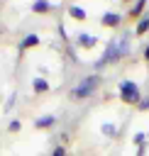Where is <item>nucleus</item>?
Masks as SVG:
<instances>
[{"mask_svg":"<svg viewBox=\"0 0 149 156\" xmlns=\"http://www.w3.org/2000/svg\"><path fill=\"white\" fill-rule=\"evenodd\" d=\"M125 56H129V37H127V34H122V37H112V39L107 41L103 56L93 63V68H95V73H98V71H103L105 66H112V63H117V61L125 58Z\"/></svg>","mask_w":149,"mask_h":156,"instance_id":"obj_1","label":"nucleus"},{"mask_svg":"<svg viewBox=\"0 0 149 156\" xmlns=\"http://www.w3.org/2000/svg\"><path fill=\"white\" fill-rule=\"evenodd\" d=\"M100 80H103V76L100 73H90V76H85V78H81L73 88H71V93H68V98L73 100V102H81V100H88L95 90H98V85H100Z\"/></svg>","mask_w":149,"mask_h":156,"instance_id":"obj_2","label":"nucleus"},{"mask_svg":"<svg viewBox=\"0 0 149 156\" xmlns=\"http://www.w3.org/2000/svg\"><path fill=\"white\" fill-rule=\"evenodd\" d=\"M117 93H120V100L122 102H127V105H139V100L144 98L142 95V88L134 83V80H129V78H122L120 80V85H117Z\"/></svg>","mask_w":149,"mask_h":156,"instance_id":"obj_3","label":"nucleus"},{"mask_svg":"<svg viewBox=\"0 0 149 156\" xmlns=\"http://www.w3.org/2000/svg\"><path fill=\"white\" fill-rule=\"evenodd\" d=\"M122 22H125V20H122V12H115V10L103 12V17H100V24H103V27H110V29H117Z\"/></svg>","mask_w":149,"mask_h":156,"instance_id":"obj_4","label":"nucleus"},{"mask_svg":"<svg viewBox=\"0 0 149 156\" xmlns=\"http://www.w3.org/2000/svg\"><path fill=\"white\" fill-rule=\"evenodd\" d=\"M76 46L78 49H93V46H98V37L88 34V32H78L76 34Z\"/></svg>","mask_w":149,"mask_h":156,"instance_id":"obj_5","label":"nucleus"},{"mask_svg":"<svg viewBox=\"0 0 149 156\" xmlns=\"http://www.w3.org/2000/svg\"><path fill=\"white\" fill-rule=\"evenodd\" d=\"M147 32H149V7H147V12H144V15L137 20V24H134V34H137V37H144Z\"/></svg>","mask_w":149,"mask_h":156,"instance_id":"obj_6","label":"nucleus"},{"mask_svg":"<svg viewBox=\"0 0 149 156\" xmlns=\"http://www.w3.org/2000/svg\"><path fill=\"white\" fill-rule=\"evenodd\" d=\"M147 7H149V5H147V0H137V2L129 7V12H127V15H129L132 20H139V17L147 12Z\"/></svg>","mask_w":149,"mask_h":156,"instance_id":"obj_7","label":"nucleus"},{"mask_svg":"<svg viewBox=\"0 0 149 156\" xmlns=\"http://www.w3.org/2000/svg\"><path fill=\"white\" fill-rule=\"evenodd\" d=\"M56 124V117L54 115H44V117H37L34 119V127L37 129H49V127H54Z\"/></svg>","mask_w":149,"mask_h":156,"instance_id":"obj_8","label":"nucleus"},{"mask_svg":"<svg viewBox=\"0 0 149 156\" xmlns=\"http://www.w3.org/2000/svg\"><path fill=\"white\" fill-rule=\"evenodd\" d=\"M29 7H32V12H39V15H46V12H49V10L54 7V5H51L49 0H34V2L29 5Z\"/></svg>","mask_w":149,"mask_h":156,"instance_id":"obj_9","label":"nucleus"},{"mask_svg":"<svg viewBox=\"0 0 149 156\" xmlns=\"http://www.w3.org/2000/svg\"><path fill=\"white\" fill-rule=\"evenodd\" d=\"M32 90H34L37 95L46 93V90H49V80H46V78H39V76H37V78H32Z\"/></svg>","mask_w":149,"mask_h":156,"instance_id":"obj_10","label":"nucleus"},{"mask_svg":"<svg viewBox=\"0 0 149 156\" xmlns=\"http://www.w3.org/2000/svg\"><path fill=\"white\" fill-rule=\"evenodd\" d=\"M68 15H71L73 20H78V22H83V20L88 17L85 7H81V5H68Z\"/></svg>","mask_w":149,"mask_h":156,"instance_id":"obj_11","label":"nucleus"},{"mask_svg":"<svg viewBox=\"0 0 149 156\" xmlns=\"http://www.w3.org/2000/svg\"><path fill=\"white\" fill-rule=\"evenodd\" d=\"M100 134H103V136L115 139V136H117V127H115L112 122H103V124H100Z\"/></svg>","mask_w":149,"mask_h":156,"instance_id":"obj_12","label":"nucleus"},{"mask_svg":"<svg viewBox=\"0 0 149 156\" xmlns=\"http://www.w3.org/2000/svg\"><path fill=\"white\" fill-rule=\"evenodd\" d=\"M39 44V34H24V39H22V49H32V46H37Z\"/></svg>","mask_w":149,"mask_h":156,"instance_id":"obj_13","label":"nucleus"},{"mask_svg":"<svg viewBox=\"0 0 149 156\" xmlns=\"http://www.w3.org/2000/svg\"><path fill=\"white\" fill-rule=\"evenodd\" d=\"M147 139H149V136H147L144 132H137V134L132 136V144H134V146H147Z\"/></svg>","mask_w":149,"mask_h":156,"instance_id":"obj_14","label":"nucleus"},{"mask_svg":"<svg viewBox=\"0 0 149 156\" xmlns=\"http://www.w3.org/2000/svg\"><path fill=\"white\" fill-rule=\"evenodd\" d=\"M20 129H22V122H20V119H12V122L7 124V132H10V134H15V132H20Z\"/></svg>","mask_w":149,"mask_h":156,"instance_id":"obj_15","label":"nucleus"},{"mask_svg":"<svg viewBox=\"0 0 149 156\" xmlns=\"http://www.w3.org/2000/svg\"><path fill=\"white\" fill-rule=\"evenodd\" d=\"M137 110H139V112H149V95H144V98L139 100V105H137Z\"/></svg>","mask_w":149,"mask_h":156,"instance_id":"obj_16","label":"nucleus"},{"mask_svg":"<svg viewBox=\"0 0 149 156\" xmlns=\"http://www.w3.org/2000/svg\"><path fill=\"white\" fill-rule=\"evenodd\" d=\"M51 156H68V151H66V146H56L51 151Z\"/></svg>","mask_w":149,"mask_h":156,"instance_id":"obj_17","label":"nucleus"},{"mask_svg":"<svg viewBox=\"0 0 149 156\" xmlns=\"http://www.w3.org/2000/svg\"><path fill=\"white\" fill-rule=\"evenodd\" d=\"M15 98H17V95H10V100H7V102H5V112H7V110H12V107H15Z\"/></svg>","mask_w":149,"mask_h":156,"instance_id":"obj_18","label":"nucleus"},{"mask_svg":"<svg viewBox=\"0 0 149 156\" xmlns=\"http://www.w3.org/2000/svg\"><path fill=\"white\" fill-rule=\"evenodd\" d=\"M142 58H144V61H147V63H149V44H147V46H144V51H142Z\"/></svg>","mask_w":149,"mask_h":156,"instance_id":"obj_19","label":"nucleus"},{"mask_svg":"<svg viewBox=\"0 0 149 156\" xmlns=\"http://www.w3.org/2000/svg\"><path fill=\"white\" fill-rule=\"evenodd\" d=\"M147 154V146H137V156H144Z\"/></svg>","mask_w":149,"mask_h":156,"instance_id":"obj_20","label":"nucleus"},{"mask_svg":"<svg viewBox=\"0 0 149 156\" xmlns=\"http://www.w3.org/2000/svg\"><path fill=\"white\" fill-rule=\"evenodd\" d=\"M147 136H149V132H147Z\"/></svg>","mask_w":149,"mask_h":156,"instance_id":"obj_21","label":"nucleus"}]
</instances>
